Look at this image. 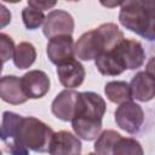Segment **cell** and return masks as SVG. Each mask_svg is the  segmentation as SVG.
Masks as SVG:
<instances>
[{
  "label": "cell",
  "mask_w": 155,
  "mask_h": 155,
  "mask_svg": "<svg viewBox=\"0 0 155 155\" xmlns=\"http://www.w3.org/2000/svg\"><path fill=\"white\" fill-rule=\"evenodd\" d=\"M80 139L68 131L54 132L50 143V155H81Z\"/></svg>",
  "instance_id": "cell-11"
},
{
  "label": "cell",
  "mask_w": 155,
  "mask_h": 155,
  "mask_svg": "<svg viewBox=\"0 0 155 155\" xmlns=\"http://www.w3.org/2000/svg\"><path fill=\"white\" fill-rule=\"evenodd\" d=\"M73 16L63 10H52L45 17L42 33L47 39L59 35H71L74 31Z\"/></svg>",
  "instance_id": "cell-8"
},
{
  "label": "cell",
  "mask_w": 155,
  "mask_h": 155,
  "mask_svg": "<svg viewBox=\"0 0 155 155\" xmlns=\"http://www.w3.org/2000/svg\"><path fill=\"white\" fill-rule=\"evenodd\" d=\"M87 155H96V154H93V153H88Z\"/></svg>",
  "instance_id": "cell-26"
},
{
  "label": "cell",
  "mask_w": 155,
  "mask_h": 155,
  "mask_svg": "<svg viewBox=\"0 0 155 155\" xmlns=\"http://www.w3.org/2000/svg\"><path fill=\"white\" fill-rule=\"evenodd\" d=\"M104 93L107 98L115 103V104H122L125 102H130L132 99L130 86L126 81H109L104 86Z\"/></svg>",
  "instance_id": "cell-18"
},
{
  "label": "cell",
  "mask_w": 155,
  "mask_h": 155,
  "mask_svg": "<svg viewBox=\"0 0 155 155\" xmlns=\"http://www.w3.org/2000/svg\"><path fill=\"white\" fill-rule=\"evenodd\" d=\"M107 110L105 101L94 92H79L76 109L73 119L102 121ZM71 119V120H73Z\"/></svg>",
  "instance_id": "cell-5"
},
{
  "label": "cell",
  "mask_w": 155,
  "mask_h": 155,
  "mask_svg": "<svg viewBox=\"0 0 155 155\" xmlns=\"http://www.w3.org/2000/svg\"><path fill=\"white\" fill-rule=\"evenodd\" d=\"M11 12L10 10L0 2V29L7 27L11 23Z\"/></svg>",
  "instance_id": "cell-23"
},
{
  "label": "cell",
  "mask_w": 155,
  "mask_h": 155,
  "mask_svg": "<svg viewBox=\"0 0 155 155\" xmlns=\"http://www.w3.org/2000/svg\"><path fill=\"white\" fill-rule=\"evenodd\" d=\"M113 155H144L140 143L132 137H121L114 145Z\"/></svg>",
  "instance_id": "cell-20"
},
{
  "label": "cell",
  "mask_w": 155,
  "mask_h": 155,
  "mask_svg": "<svg viewBox=\"0 0 155 155\" xmlns=\"http://www.w3.org/2000/svg\"><path fill=\"white\" fill-rule=\"evenodd\" d=\"M15 47L13 39L5 33H0V63H5L13 57Z\"/></svg>",
  "instance_id": "cell-22"
},
{
  "label": "cell",
  "mask_w": 155,
  "mask_h": 155,
  "mask_svg": "<svg viewBox=\"0 0 155 155\" xmlns=\"http://www.w3.org/2000/svg\"><path fill=\"white\" fill-rule=\"evenodd\" d=\"M54 5H56V1H38V0H29L28 1V6L36 8L39 11H42V12H44V10H48V8L53 7Z\"/></svg>",
  "instance_id": "cell-24"
},
{
  "label": "cell",
  "mask_w": 155,
  "mask_h": 155,
  "mask_svg": "<svg viewBox=\"0 0 155 155\" xmlns=\"http://www.w3.org/2000/svg\"><path fill=\"white\" fill-rule=\"evenodd\" d=\"M1 73H2V63H0V75H1Z\"/></svg>",
  "instance_id": "cell-25"
},
{
  "label": "cell",
  "mask_w": 155,
  "mask_h": 155,
  "mask_svg": "<svg viewBox=\"0 0 155 155\" xmlns=\"http://www.w3.org/2000/svg\"><path fill=\"white\" fill-rule=\"evenodd\" d=\"M18 132L21 144L25 149L33 150L35 153L48 151L50 143L54 133L48 125L33 116L22 117Z\"/></svg>",
  "instance_id": "cell-2"
},
{
  "label": "cell",
  "mask_w": 155,
  "mask_h": 155,
  "mask_svg": "<svg viewBox=\"0 0 155 155\" xmlns=\"http://www.w3.org/2000/svg\"><path fill=\"white\" fill-rule=\"evenodd\" d=\"M22 115L13 111H4L2 121L0 125V140L4 143L6 151L10 155H29V150L25 149L19 142V122Z\"/></svg>",
  "instance_id": "cell-3"
},
{
  "label": "cell",
  "mask_w": 155,
  "mask_h": 155,
  "mask_svg": "<svg viewBox=\"0 0 155 155\" xmlns=\"http://www.w3.org/2000/svg\"><path fill=\"white\" fill-rule=\"evenodd\" d=\"M113 51L121 61L125 69L134 70L140 68L145 62V51L138 40L124 39L113 48Z\"/></svg>",
  "instance_id": "cell-7"
},
{
  "label": "cell",
  "mask_w": 155,
  "mask_h": 155,
  "mask_svg": "<svg viewBox=\"0 0 155 155\" xmlns=\"http://www.w3.org/2000/svg\"><path fill=\"white\" fill-rule=\"evenodd\" d=\"M114 115L116 125L131 134L139 132L144 124V111L142 107L132 101L120 104Z\"/></svg>",
  "instance_id": "cell-6"
},
{
  "label": "cell",
  "mask_w": 155,
  "mask_h": 155,
  "mask_svg": "<svg viewBox=\"0 0 155 155\" xmlns=\"http://www.w3.org/2000/svg\"><path fill=\"white\" fill-rule=\"evenodd\" d=\"M21 82L28 99H39L50 91V79L42 70H29L21 78Z\"/></svg>",
  "instance_id": "cell-10"
},
{
  "label": "cell",
  "mask_w": 155,
  "mask_h": 155,
  "mask_svg": "<svg viewBox=\"0 0 155 155\" xmlns=\"http://www.w3.org/2000/svg\"><path fill=\"white\" fill-rule=\"evenodd\" d=\"M0 98L4 102L13 105L23 104L28 101L18 76L5 75L0 78Z\"/></svg>",
  "instance_id": "cell-15"
},
{
  "label": "cell",
  "mask_w": 155,
  "mask_h": 155,
  "mask_svg": "<svg viewBox=\"0 0 155 155\" xmlns=\"http://www.w3.org/2000/svg\"><path fill=\"white\" fill-rule=\"evenodd\" d=\"M0 155H2V153H1V150H0Z\"/></svg>",
  "instance_id": "cell-27"
},
{
  "label": "cell",
  "mask_w": 155,
  "mask_h": 155,
  "mask_svg": "<svg viewBox=\"0 0 155 155\" xmlns=\"http://www.w3.org/2000/svg\"><path fill=\"white\" fill-rule=\"evenodd\" d=\"M131 97L139 102H149L155 96L154 74L148 71H138L128 84Z\"/></svg>",
  "instance_id": "cell-13"
},
{
  "label": "cell",
  "mask_w": 155,
  "mask_h": 155,
  "mask_svg": "<svg viewBox=\"0 0 155 155\" xmlns=\"http://www.w3.org/2000/svg\"><path fill=\"white\" fill-rule=\"evenodd\" d=\"M46 53L50 62L56 65L75 59L74 40L71 35H59L51 38L46 46Z\"/></svg>",
  "instance_id": "cell-9"
},
{
  "label": "cell",
  "mask_w": 155,
  "mask_h": 155,
  "mask_svg": "<svg viewBox=\"0 0 155 155\" xmlns=\"http://www.w3.org/2000/svg\"><path fill=\"white\" fill-rule=\"evenodd\" d=\"M45 15L42 11H39L36 8H33L30 6H25L22 10V19L27 29L35 30L38 29L45 21Z\"/></svg>",
  "instance_id": "cell-21"
},
{
  "label": "cell",
  "mask_w": 155,
  "mask_h": 155,
  "mask_svg": "<svg viewBox=\"0 0 155 155\" xmlns=\"http://www.w3.org/2000/svg\"><path fill=\"white\" fill-rule=\"evenodd\" d=\"M121 137L122 136L114 130H105L99 133L93 145L96 155H113L114 145Z\"/></svg>",
  "instance_id": "cell-19"
},
{
  "label": "cell",
  "mask_w": 155,
  "mask_h": 155,
  "mask_svg": "<svg viewBox=\"0 0 155 155\" xmlns=\"http://www.w3.org/2000/svg\"><path fill=\"white\" fill-rule=\"evenodd\" d=\"M119 22L126 29L153 41L155 39V2L153 0L121 1Z\"/></svg>",
  "instance_id": "cell-1"
},
{
  "label": "cell",
  "mask_w": 155,
  "mask_h": 155,
  "mask_svg": "<svg viewBox=\"0 0 155 155\" xmlns=\"http://www.w3.org/2000/svg\"><path fill=\"white\" fill-rule=\"evenodd\" d=\"M111 51L102 31L96 28L84 33L74 44V53L81 61L96 59L101 53Z\"/></svg>",
  "instance_id": "cell-4"
},
{
  "label": "cell",
  "mask_w": 155,
  "mask_h": 155,
  "mask_svg": "<svg viewBox=\"0 0 155 155\" xmlns=\"http://www.w3.org/2000/svg\"><path fill=\"white\" fill-rule=\"evenodd\" d=\"M94 64L98 71L102 75H107V76H116L122 74L126 70L121 61L119 59V57L115 54L113 50L101 53L94 59Z\"/></svg>",
  "instance_id": "cell-16"
},
{
  "label": "cell",
  "mask_w": 155,
  "mask_h": 155,
  "mask_svg": "<svg viewBox=\"0 0 155 155\" xmlns=\"http://www.w3.org/2000/svg\"><path fill=\"white\" fill-rule=\"evenodd\" d=\"M79 92L75 90H63L59 92L51 104L52 114L62 121H71L76 109Z\"/></svg>",
  "instance_id": "cell-12"
},
{
  "label": "cell",
  "mask_w": 155,
  "mask_h": 155,
  "mask_svg": "<svg viewBox=\"0 0 155 155\" xmlns=\"http://www.w3.org/2000/svg\"><path fill=\"white\" fill-rule=\"evenodd\" d=\"M57 75L59 82L65 87V90H74L84 82L85 68L79 61L71 59L57 65Z\"/></svg>",
  "instance_id": "cell-14"
},
{
  "label": "cell",
  "mask_w": 155,
  "mask_h": 155,
  "mask_svg": "<svg viewBox=\"0 0 155 155\" xmlns=\"http://www.w3.org/2000/svg\"><path fill=\"white\" fill-rule=\"evenodd\" d=\"M13 63L18 69H27L33 65L36 59V50L33 44L22 41L15 47Z\"/></svg>",
  "instance_id": "cell-17"
}]
</instances>
